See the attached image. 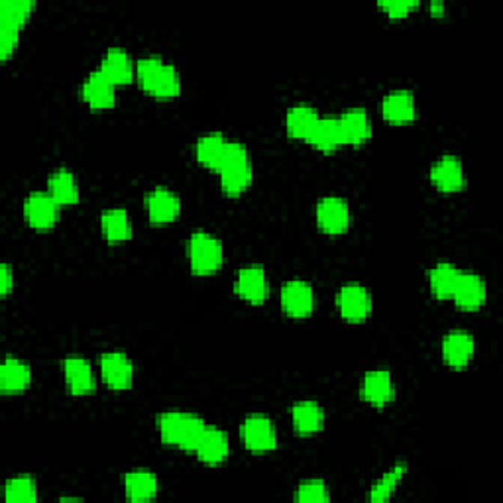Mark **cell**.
<instances>
[{
    "label": "cell",
    "instance_id": "obj_31",
    "mask_svg": "<svg viewBox=\"0 0 503 503\" xmlns=\"http://www.w3.org/2000/svg\"><path fill=\"white\" fill-rule=\"evenodd\" d=\"M48 187V193L59 204H74L79 199V185L75 181V176L65 168H59L51 173Z\"/></svg>",
    "mask_w": 503,
    "mask_h": 503
},
{
    "label": "cell",
    "instance_id": "obj_29",
    "mask_svg": "<svg viewBox=\"0 0 503 503\" xmlns=\"http://www.w3.org/2000/svg\"><path fill=\"white\" fill-rule=\"evenodd\" d=\"M460 273H462V270L456 268L455 264L438 262L429 272L430 291H433L438 299H453V293L456 290Z\"/></svg>",
    "mask_w": 503,
    "mask_h": 503
},
{
    "label": "cell",
    "instance_id": "obj_8",
    "mask_svg": "<svg viewBox=\"0 0 503 503\" xmlns=\"http://www.w3.org/2000/svg\"><path fill=\"white\" fill-rule=\"evenodd\" d=\"M100 376L112 389H130L134 382V364L125 352L108 351L100 354Z\"/></svg>",
    "mask_w": 503,
    "mask_h": 503
},
{
    "label": "cell",
    "instance_id": "obj_22",
    "mask_svg": "<svg viewBox=\"0 0 503 503\" xmlns=\"http://www.w3.org/2000/svg\"><path fill=\"white\" fill-rule=\"evenodd\" d=\"M122 484H125L126 496L136 503L153 499L158 496V490H160V481L156 474L146 468L128 472V474H125V478H122Z\"/></svg>",
    "mask_w": 503,
    "mask_h": 503
},
{
    "label": "cell",
    "instance_id": "obj_39",
    "mask_svg": "<svg viewBox=\"0 0 503 503\" xmlns=\"http://www.w3.org/2000/svg\"><path fill=\"white\" fill-rule=\"evenodd\" d=\"M430 6H433V10H440V13H443V10H445V4H443V3H433Z\"/></svg>",
    "mask_w": 503,
    "mask_h": 503
},
{
    "label": "cell",
    "instance_id": "obj_30",
    "mask_svg": "<svg viewBox=\"0 0 503 503\" xmlns=\"http://www.w3.org/2000/svg\"><path fill=\"white\" fill-rule=\"evenodd\" d=\"M100 227L102 234L107 236V240L110 242H125L132 238V221L126 209L112 207L102 211L100 214Z\"/></svg>",
    "mask_w": 503,
    "mask_h": 503
},
{
    "label": "cell",
    "instance_id": "obj_26",
    "mask_svg": "<svg viewBox=\"0 0 503 503\" xmlns=\"http://www.w3.org/2000/svg\"><path fill=\"white\" fill-rule=\"evenodd\" d=\"M317 120H319V112H317V108L307 105V102H299V105H295L287 110L285 130L291 138L309 140Z\"/></svg>",
    "mask_w": 503,
    "mask_h": 503
},
{
    "label": "cell",
    "instance_id": "obj_7",
    "mask_svg": "<svg viewBox=\"0 0 503 503\" xmlns=\"http://www.w3.org/2000/svg\"><path fill=\"white\" fill-rule=\"evenodd\" d=\"M336 305L346 321L360 323L372 313V295L362 283H346L336 295Z\"/></svg>",
    "mask_w": 503,
    "mask_h": 503
},
{
    "label": "cell",
    "instance_id": "obj_20",
    "mask_svg": "<svg viewBox=\"0 0 503 503\" xmlns=\"http://www.w3.org/2000/svg\"><path fill=\"white\" fill-rule=\"evenodd\" d=\"M64 376L67 387L75 395H85L95 389V374L87 358L74 354L64 360Z\"/></svg>",
    "mask_w": 503,
    "mask_h": 503
},
{
    "label": "cell",
    "instance_id": "obj_18",
    "mask_svg": "<svg viewBox=\"0 0 503 503\" xmlns=\"http://www.w3.org/2000/svg\"><path fill=\"white\" fill-rule=\"evenodd\" d=\"M99 71L100 74H105L112 83L118 87L130 83V81L136 77V64L128 51L120 48H110L105 57H102Z\"/></svg>",
    "mask_w": 503,
    "mask_h": 503
},
{
    "label": "cell",
    "instance_id": "obj_12",
    "mask_svg": "<svg viewBox=\"0 0 503 503\" xmlns=\"http://www.w3.org/2000/svg\"><path fill=\"white\" fill-rule=\"evenodd\" d=\"M474 351V336L466 331H450L443 336V343H440V352H443L445 362L456 369L466 368L472 362Z\"/></svg>",
    "mask_w": 503,
    "mask_h": 503
},
{
    "label": "cell",
    "instance_id": "obj_34",
    "mask_svg": "<svg viewBox=\"0 0 503 503\" xmlns=\"http://www.w3.org/2000/svg\"><path fill=\"white\" fill-rule=\"evenodd\" d=\"M4 498L8 501L34 503L38 501V484L32 476H16L6 481Z\"/></svg>",
    "mask_w": 503,
    "mask_h": 503
},
{
    "label": "cell",
    "instance_id": "obj_33",
    "mask_svg": "<svg viewBox=\"0 0 503 503\" xmlns=\"http://www.w3.org/2000/svg\"><path fill=\"white\" fill-rule=\"evenodd\" d=\"M405 472H407L405 462H399V464H395L392 470H387L386 474L382 476V480L376 481L372 490H369V496H368L369 501L382 503V501H387L389 498H392L397 484L403 480Z\"/></svg>",
    "mask_w": 503,
    "mask_h": 503
},
{
    "label": "cell",
    "instance_id": "obj_25",
    "mask_svg": "<svg viewBox=\"0 0 503 503\" xmlns=\"http://www.w3.org/2000/svg\"><path fill=\"white\" fill-rule=\"evenodd\" d=\"M32 382V369L14 356H8L0 366V389L4 394H20Z\"/></svg>",
    "mask_w": 503,
    "mask_h": 503
},
{
    "label": "cell",
    "instance_id": "obj_35",
    "mask_svg": "<svg viewBox=\"0 0 503 503\" xmlns=\"http://www.w3.org/2000/svg\"><path fill=\"white\" fill-rule=\"evenodd\" d=\"M295 501L301 503H325L331 499L328 488L323 480H305L295 490Z\"/></svg>",
    "mask_w": 503,
    "mask_h": 503
},
{
    "label": "cell",
    "instance_id": "obj_9",
    "mask_svg": "<svg viewBox=\"0 0 503 503\" xmlns=\"http://www.w3.org/2000/svg\"><path fill=\"white\" fill-rule=\"evenodd\" d=\"M61 204L46 191L30 193L24 201V217L30 227L46 230L57 222Z\"/></svg>",
    "mask_w": 503,
    "mask_h": 503
},
{
    "label": "cell",
    "instance_id": "obj_32",
    "mask_svg": "<svg viewBox=\"0 0 503 503\" xmlns=\"http://www.w3.org/2000/svg\"><path fill=\"white\" fill-rule=\"evenodd\" d=\"M34 0H3L0 3V28L22 30L34 10Z\"/></svg>",
    "mask_w": 503,
    "mask_h": 503
},
{
    "label": "cell",
    "instance_id": "obj_14",
    "mask_svg": "<svg viewBox=\"0 0 503 503\" xmlns=\"http://www.w3.org/2000/svg\"><path fill=\"white\" fill-rule=\"evenodd\" d=\"M195 455L204 464H221V462L227 460L230 455V440L227 430L209 425L204 427L197 448H195Z\"/></svg>",
    "mask_w": 503,
    "mask_h": 503
},
{
    "label": "cell",
    "instance_id": "obj_2",
    "mask_svg": "<svg viewBox=\"0 0 503 503\" xmlns=\"http://www.w3.org/2000/svg\"><path fill=\"white\" fill-rule=\"evenodd\" d=\"M204 427L207 425L199 415L187 412H166L158 417V430L163 443L191 453L197 448Z\"/></svg>",
    "mask_w": 503,
    "mask_h": 503
},
{
    "label": "cell",
    "instance_id": "obj_15",
    "mask_svg": "<svg viewBox=\"0 0 503 503\" xmlns=\"http://www.w3.org/2000/svg\"><path fill=\"white\" fill-rule=\"evenodd\" d=\"M486 282L484 277L474 272H462L458 277L456 290L453 293V299L458 307L466 311H476L486 303Z\"/></svg>",
    "mask_w": 503,
    "mask_h": 503
},
{
    "label": "cell",
    "instance_id": "obj_17",
    "mask_svg": "<svg viewBox=\"0 0 503 503\" xmlns=\"http://www.w3.org/2000/svg\"><path fill=\"white\" fill-rule=\"evenodd\" d=\"M81 95H83L91 108L95 110L110 108L115 107V100H117V85L97 69L85 79L83 87H81Z\"/></svg>",
    "mask_w": 503,
    "mask_h": 503
},
{
    "label": "cell",
    "instance_id": "obj_16",
    "mask_svg": "<svg viewBox=\"0 0 503 503\" xmlns=\"http://www.w3.org/2000/svg\"><path fill=\"white\" fill-rule=\"evenodd\" d=\"M430 181L437 189L445 193H455L464 187V168L456 156H443L430 166Z\"/></svg>",
    "mask_w": 503,
    "mask_h": 503
},
{
    "label": "cell",
    "instance_id": "obj_27",
    "mask_svg": "<svg viewBox=\"0 0 503 503\" xmlns=\"http://www.w3.org/2000/svg\"><path fill=\"white\" fill-rule=\"evenodd\" d=\"M229 143L230 140L221 134V132H209V134L201 136L197 143H195V153H197V160L203 163V166L219 171L221 163L224 160V153L229 150Z\"/></svg>",
    "mask_w": 503,
    "mask_h": 503
},
{
    "label": "cell",
    "instance_id": "obj_19",
    "mask_svg": "<svg viewBox=\"0 0 503 503\" xmlns=\"http://www.w3.org/2000/svg\"><path fill=\"white\" fill-rule=\"evenodd\" d=\"M395 395L394 377L389 369H369L362 379V397L374 407H384Z\"/></svg>",
    "mask_w": 503,
    "mask_h": 503
},
{
    "label": "cell",
    "instance_id": "obj_1",
    "mask_svg": "<svg viewBox=\"0 0 503 503\" xmlns=\"http://www.w3.org/2000/svg\"><path fill=\"white\" fill-rule=\"evenodd\" d=\"M136 77L142 89L153 97L171 99L181 92V75L173 64L160 56H146L136 61Z\"/></svg>",
    "mask_w": 503,
    "mask_h": 503
},
{
    "label": "cell",
    "instance_id": "obj_3",
    "mask_svg": "<svg viewBox=\"0 0 503 503\" xmlns=\"http://www.w3.org/2000/svg\"><path fill=\"white\" fill-rule=\"evenodd\" d=\"M221 185L224 193L240 195L252 183V166L248 148L242 142H230L229 150L224 153V160L219 168Z\"/></svg>",
    "mask_w": 503,
    "mask_h": 503
},
{
    "label": "cell",
    "instance_id": "obj_23",
    "mask_svg": "<svg viewBox=\"0 0 503 503\" xmlns=\"http://www.w3.org/2000/svg\"><path fill=\"white\" fill-rule=\"evenodd\" d=\"M338 122H341L344 143L358 146L372 136V120L366 108H348L338 117Z\"/></svg>",
    "mask_w": 503,
    "mask_h": 503
},
{
    "label": "cell",
    "instance_id": "obj_28",
    "mask_svg": "<svg viewBox=\"0 0 503 503\" xmlns=\"http://www.w3.org/2000/svg\"><path fill=\"white\" fill-rule=\"evenodd\" d=\"M307 142H311L315 148H319L323 152H334L336 148H341L344 143V138H343L338 117H319Z\"/></svg>",
    "mask_w": 503,
    "mask_h": 503
},
{
    "label": "cell",
    "instance_id": "obj_6",
    "mask_svg": "<svg viewBox=\"0 0 503 503\" xmlns=\"http://www.w3.org/2000/svg\"><path fill=\"white\" fill-rule=\"evenodd\" d=\"M317 224L326 234H343L351 227V207L343 197L328 195L317 203Z\"/></svg>",
    "mask_w": 503,
    "mask_h": 503
},
{
    "label": "cell",
    "instance_id": "obj_38",
    "mask_svg": "<svg viewBox=\"0 0 503 503\" xmlns=\"http://www.w3.org/2000/svg\"><path fill=\"white\" fill-rule=\"evenodd\" d=\"M14 287V277H13V268L8 264L0 265V295L6 297Z\"/></svg>",
    "mask_w": 503,
    "mask_h": 503
},
{
    "label": "cell",
    "instance_id": "obj_21",
    "mask_svg": "<svg viewBox=\"0 0 503 503\" xmlns=\"http://www.w3.org/2000/svg\"><path fill=\"white\" fill-rule=\"evenodd\" d=\"M382 115L386 120L402 125V122H412L417 115L415 97L412 91L397 89L387 92L382 100Z\"/></svg>",
    "mask_w": 503,
    "mask_h": 503
},
{
    "label": "cell",
    "instance_id": "obj_10",
    "mask_svg": "<svg viewBox=\"0 0 503 503\" xmlns=\"http://www.w3.org/2000/svg\"><path fill=\"white\" fill-rule=\"evenodd\" d=\"M315 305L317 297L311 283L303 280H291L282 287V307L290 317H295V319L309 317L315 309Z\"/></svg>",
    "mask_w": 503,
    "mask_h": 503
},
{
    "label": "cell",
    "instance_id": "obj_4",
    "mask_svg": "<svg viewBox=\"0 0 503 503\" xmlns=\"http://www.w3.org/2000/svg\"><path fill=\"white\" fill-rule=\"evenodd\" d=\"M187 256L193 273L211 275L217 272L224 262L222 242L211 232L197 230L189 236Z\"/></svg>",
    "mask_w": 503,
    "mask_h": 503
},
{
    "label": "cell",
    "instance_id": "obj_37",
    "mask_svg": "<svg viewBox=\"0 0 503 503\" xmlns=\"http://www.w3.org/2000/svg\"><path fill=\"white\" fill-rule=\"evenodd\" d=\"M379 6H382L389 16L402 18L407 13H412L413 8H417L419 3H417V0H382Z\"/></svg>",
    "mask_w": 503,
    "mask_h": 503
},
{
    "label": "cell",
    "instance_id": "obj_5",
    "mask_svg": "<svg viewBox=\"0 0 503 503\" xmlns=\"http://www.w3.org/2000/svg\"><path fill=\"white\" fill-rule=\"evenodd\" d=\"M240 433L246 448L254 450V453H268L277 447V430L268 415H248L244 419Z\"/></svg>",
    "mask_w": 503,
    "mask_h": 503
},
{
    "label": "cell",
    "instance_id": "obj_13",
    "mask_svg": "<svg viewBox=\"0 0 503 503\" xmlns=\"http://www.w3.org/2000/svg\"><path fill=\"white\" fill-rule=\"evenodd\" d=\"M146 209L153 224H166L179 217L181 199L176 191L168 187H156L148 193Z\"/></svg>",
    "mask_w": 503,
    "mask_h": 503
},
{
    "label": "cell",
    "instance_id": "obj_11",
    "mask_svg": "<svg viewBox=\"0 0 503 503\" xmlns=\"http://www.w3.org/2000/svg\"><path fill=\"white\" fill-rule=\"evenodd\" d=\"M268 291H270L268 275H265V270L262 265L252 264L240 268L238 275H236V293H238L242 299L254 305H260L265 301Z\"/></svg>",
    "mask_w": 503,
    "mask_h": 503
},
{
    "label": "cell",
    "instance_id": "obj_36",
    "mask_svg": "<svg viewBox=\"0 0 503 503\" xmlns=\"http://www.w3.org/2000/svg\"><path fill=\"white\" fill-rule=\"evenodd\" d=\"M18 42H20V30L0 28V59L6 61L10 56H13Z\"/></svg>",
    "mask_w": 503,
    "mask_h": 503
},
{
    "label": "cell",
    "instance_id": "obj_24",
    "mask_svg": "<svg viewBox=\"0 0 503 503\" xmlns=\"http://www.w3.org/2000/svg\"><path fill=\"white\" fill-rule=\"evenodd\" d=\"M291 419L293 427L299 435H315L325 427L323 407L317 402H311V399L297 402L291 409Z\"/></svg>",
    "mask_w": 503,
    "mask_h": 503
}]
</instances>
